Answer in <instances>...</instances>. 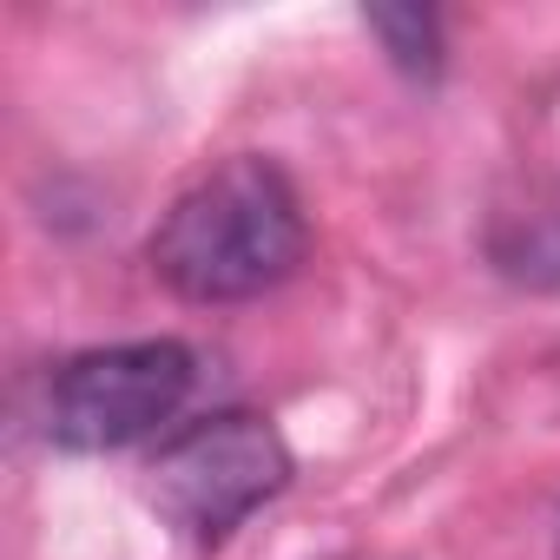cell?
I'll return each mask as SVG.
<instances>
[{"label":"cell","mask_w":560,"mask_h":560,"mask_svg":"<svg viewBox=\"0 0 560 560\" xmlns=\"http://www.w3.org/2000/svg\"><path fill=\"white\" fill-rule=\"evenodd\" d=\"M553 547H560V514H553Z\"/></svg>","instance_id":"5b68a950"},{"label":"cell","mask_w":560,"mask_h":560,"mask_svg":"<svg viewBox=\"0 0 560 560\" xmlns=\"http://www.w3.org/2000/svg\"><path fill=\"white\" fill-rule=\"evenodd\" d=\"M363 27L389 47V60L402 73H416V80H435L442 73V27H435L429 8H370Z\"/></svg>","instance_id":"277c9868"},{"label":"cell","mask_w":560,"mask_h":560,"mask_svg":"<svg viewBox=\"0 0 560 560\" xmlns=\"http://www.w3.org/2000/svg\"><path fill=\"white\" fill-rule=\"evenodd\" d=\"M291 481V442L270 416L218 409L145 462V501L191 540H224Z\"/></svg>","instance_id":"7a4b0ae2"},{"label":"cell","mask_w":560,"mask_h":560,"mask_svg":"<svg viewBox=\"0 0 560 560\" xmlns=\"http://www.w3.org/2000/svg\"><path fill=\"white\" fill-rule=\"evenodd\" d=\"M198 383V363L185 343L152 337V343H106L73 357L54 376L47 396V435L73 455H113L145 435H159Z\"/></svg>","instance_id":"3957f363"},{"label":"cell","mask_w":560,"mask_h":560,"mask_svg":"<svg viewBox=\"0 0 560 560\" xmlns=\"http://www.w3.org/2000/svg\"><path fill=\"white\" fill-rule=\"evenodd\" d=\"M311 231L291 178L270 159H224L152 231V270L185 304H244L304 264Z\"/></svg>","instance_id":"6da1fadb"}]
</instances>
